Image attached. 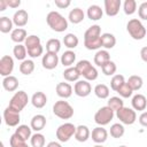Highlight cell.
I'll list each match as a JSON object with an SVG mask.
<instances>
[{
    "instance_id": "680465c9",
    "label": "cell",
    "mask_w": 147,
    "mask_h": 147,
    "mask_svg": "<svg viewBox=\"0 0 147 147\" xmlns=\"http://www.w3.org/2000/svg\"><path fill=\"white\" fill-rule=\"evenodd\" d=\"M118 147H127V146H124V145H122V146H118Z\"/></svg>"
},
{
    "instance_id": "7402d4cb",
    "label": "cell",
    "mask_w": 147,
    "mask_h": 147,
    "mask_svg": "<svg viewBox=\"0 0 147 147\" xmlns=\"http://www.w3.org/2000/svg\"><path fill=\"white\" fill-rule=\"evenodd\" d=\"M100 41H101V47H103L105 49H111L114 48V46L116 45V38L113 33L109 32H105L101 34L100 37Z\"/></svg>"
},
{
    "instance_id": "d4e9b609",
    "label": "cell",
    "mask_w": 147,
    "mask_h": 147,
    "mask_svg": "<svg viewBox=\"0 0 147 147\" xmlns=\"http://www.w3.org/2000/svg\"><path fill=\"white\" fill-rule=\"evenodd\" d=\"M2 87L8 92H14L18 87V79L15 76H7L2 79Z\"/></svg>"
},
{
    "instance_id": "836d02e7",
    "label": "cell",
    "mask_w": 147,
    "mask_h": 147,
    "mask_svg": "<svg viewBox=\"0 0 147 147\" xmlns=\"http://www.w3.org/2000/svg\"><path fill=\"white\" fill-rule=\"evenodd\" d=\"M33 70H34V62L32 60L26 59V60H24V61L21 62V64H20V71H21V74H23L25 76H29V75H31L33 72Z\"/></svg>"
},
{
    "instance_id": "277c9868",
    "label": "cell",
    "mask_w": 147,
    "mask_h": 147,
    "mask_svg": "<svg viewBox=\"0 0 147 147\" xmlns=\"http://www.w3.org/2000/svg\"><path fill=\"white\" fill-rule=\"evenodd\" d=\"M53 113L61 119H70L74 116V108L72 106L65 100H59L53 106Z\"/></svg>"
},
{
    "instance_id": "8d00e7d4",
    "label": "cell",
    "mask_w": 147,
    "mask_h": 147,
    "mask_svg": "<svg viewBox=\"0 0 147 147\" xmlns=\"http://www.w3.org/2000/svg\"><path fill=\"white\" fill-rule=\"evenodd\" d=\"M110 90L106 84H98L94 87V94L99 98V99H107L109 96Z\"/></svg>"
},
{
    "instance_id": "5bb4252c",
    "label": "cell",
    "mask_w": 147,
    "mask_h": 147,
    "mask_svg": "<svg viewBox=\"0 0 147 147\" xmlns=\"http://www.w3.org/2000/svg\"><path fill=\"white\" fill-rule=\"evenodd\" d=\"M91 137H92V140L95 144H100L101 145L108 139V131L103 126H96V127H94L92 130Z\"/></svg>"
},
{
    "instance_id": "ab89813d",
    "label": "cell",
    "mask_w": 147,
    "mask_h": 147,
    "mask_svg": "<svg viewBox=\"0 0 147 147\" xmlns=\"http://www.w3.org/2000/svg\"><path fill=\"white\" fill-rule=\"evenodd\" d=\"M107 106L110 107L114 111H117V110H119L121 108L124 107V101L119 96H111V98H109Z\"/></svg>"
},
{
    "instance_id": "44dd1931",
    "label": "cell",
    "mask_w": 147,
    "mask_h": 147,
    "mask_svg": "<svg viewBox=\"0 0 147 147\" xmlns=\"http://www.w3.org/2000/svg\"><path fill=\"white\" fill-rule=\"evenodd\" d=\"M31 103L34 108H38V109H41L46 106L47 103V96L44 92H36L33 93V95L31 96Z\"/></svg>"
},
{
    "instance_id": "83f0119b",
    "label": "cell",
    "mask_w": 147,
    "mask_h": 147,
    "mask_svg": "<svg viewBox=\"0 0 147 147\" xmlns=\"http://www.w3.org/2000/svg\"><path fill=\"white\" fill-rule=\"evenodd\" d=\"M31 131H32L31 126H28V125H25V124H21V125H18V126L16 127L15 134H16L17 137H20L21 139L28 141V140L31 139V137H32Z\"/></svg>"
},
{
    "instance_id": "11a10c76",
    "label": "cell",
    "mask_w": 147,
    "mask_h": 147,
    "mask_svg": "<svg viewBox=\"0 0 147 147\" xmlns=\"http://www.w3.org/2000/svg\"><path fill=\"white\" fill-rule=\"evenodd\" d=\"M7 7H8L7 1H6V0H0V11L6 10V8H7Z\"/></svg>"
},
{
    "instance_id": "4dcf8cb0",
    "label": "cell",
    "mask_w": 147,
    "mask_h": 147,
    "mask_svg": "<svg viewBox=\"0 0 147 147\" xmlns=\"http://www.w3.org/2000/svg\"><path fill=\"white\" fill-rule=\"evenodd\" d=\"M13 54L15 56L16 60H20V61H24L26 60V55H28V49L24 45L22 44H16L13 48Z\"/></svg>"
},
{
    "instance_id": "484cf974",
    "label": "cell",
    "mask_w": 147,
    "mask_h": 147,
    "mask_svg": "<svg viewBox=\"0 0 147 147\" xmlns=\"http://www.w3.org/2000/svg\"><path fill=\"white\" fill-rule=\"evenodd\" d=\"M87 17L91 20V21H99L102 18V15H103V9H101L100 6L98 5H92L87 8Z\"/></svg>"
},
{
    "instance_id": "603a6c76",
    "label": "cell",
    "mask_w": 147,
    "mask_h": 147,
    "mask_svg": "<svg viewBox=\"0 0 147 147\" xmlns=\"http://www.w3.org/2000/svg\"><path fill=\"white\" fill-rule=\"evenodd\" d=\"M28 32L23 28H16L10 32V39L16 44H22L26 40Z\"/></svg>"
},
{
    "instance_id": "2e32d148",
    "label": "cell",
    "mask_w": 147,
    "mask_h": 147,
    "mask_svg": "<svg viewBox=\"0 0 147 147\" xmlns=\"http://www.w3.org/2000/svg\"><path fill=\"white\" fill-rule=\"evenodd\" d=\"M131 105H132V108L134 110H138V111H144L147 107V99L144 94H134L132 96V100H131Z\"/></svg>"
},
{
    "instance_id": "7dc6e473",
    "label": "cell",
    "mask_w": 147,
    "mask_h": 147,
    "mask_svg": "<svg viewBox=\"0 0 147 147\" xmlns=\"http://www.w3.org/2000/svg\"><path fill=\"white\" fill-rule=\"evenodd\" d=\"M117 93H118V94H119V96H122V98H130V96L132 95L133 91H132V88L127 85V83L125 82V83H124V84L118 88Z\"/></svg>"
},
{
    "instance_id": "f546056e",
    "label": "cell",
    "mask_w": 147,
    "mask_h": 147,
    "mask_svg": "<svg viewBox=\"0 0 147 147\" xmlns=\"http://www.w3.org/2000/svg\"><path fill=\"white\" fill-rule=\"evenodd\" d=\"M63 44L67 48L69 49H72V48H76L79 44V39L78 37L75 34V33H67L63 38Z\"/></svg>"
},
{
    "instance_id": "db71d44e",
    "label": "cell",
    "mask_w": 147,
    "mask_h": 147,
    "mask_svg": "<svg viewBox=\"0 0 147 147\" xmlns=\"http://www.w3.org/2000/svg\"><path fill=\"white\" fill-rule=\"evenodd\" d=\"M140 57L144 62L147 63V46H144L141 49H140Z\"/></svg>"
},
{
    "instance_id": "3957f363",
    "label": "cell",
    "mask_w": 147,
    "mask_h": 147,
    "mask_svg": "<svg viewBox=\"0 0 147 147\" xmlns=\"http://www.w3.org/2000/svg\"><path fill=\"white\" fill-rule=\"evenodd\" d=\"M126 31L134 40H141L146 36V28L138 18H131L126 24Z\"/></svg>"
},
{
    "instance_id": "6f0895ef",
    "label": "cell",
    "mask_w": 147,
    "mask_h": 147,
    "mask_svg": "<svg viewBox=\"0 0 147 147\" xmlns=\"http://www.w3.org/2000/svg\"><path fill=\"white\" fill-rule=\"evenodd\" d=\"M93 147H103V146H102V145H100V144H96V145H95V146H93Z\"/></svg>"
},
{
    "instance_id": "6da1fadb",
    "label": "cell",
    "mask_w": 147,
    "mask_h": 147,
    "mask_svg": "<svg viewBox=\"0 0 147 147\" xmlns=\"http://www.w3.org/2000/svg\"><path fill=\"white\" fill-rule=\"evenodd\" d=\"M101 26L98 24L91 25L84 33V46L88 51H95L101 47Z\"/></svg>"
},
{
    "instance_id": "d6a6232c",
    "label": "cell",
    "mask_w": 147,
    "mask_h": 147,
    "mask_svg": "<svg viewBox=\"0 0 147 147\" xmlns=\"http://www.w3.org/2000/svg\"><path fill=\"white\" fill-rule=\"evenodd\" d=\"M126 83H127V85L132 88V91L134 92V91H139V90L142 87L144 80H142V78H141L140 76H138V75H132V76L129 77V79H127Z\"/></svg>"
},
{
    "instance_id": "9a60e30c",
    "label": "cell",
    "mask_w": 147,
    "mask_h": 147,
    "mask_svg": "<svg viewBox=\"0 0 147 147\" xmlns=\"http://www.w3.org/2000/svg\"><path fill=\"white\" fill-rule=\"evenodd\" d=\"M29 21V14L26 10L24 9H18L15 11L14 16H13V22L17 28H23L28 24Z\"/></svg>"
},
{
    "instance_id": "c3c4849f",
    "label": "cell",
    "mask_w": 147,
    "mask_h": 147,
    "mask_svg": "<svg viewBox=\"0 0 147 147\" xmlns=\"http://www.w3.org/2000/svg\"><path fill=\"white\" fill-rule=\"evenodd\" d=\"M91 65H92V63H91L88 60H80V61L77 62V64H76L75 67H76V69L78 70V72L80 74V76H82Z\"/></svg>"
},
{
    "instance_id": "74e56055",
    "label": "cell",
    "mask_w": 147,
    "mask_h": 147,
    "mask_svg": "<svg viewBox=\"0 0 147 147\" xmlns=\"http://www.w3.org/2000/svg\"><path fill=\"white\" fill-rule=\"evenodd\" d=\"M45 142H46L45 136L42 133H40V132L33 133L31 139H30V144H31L32 147H44Z\"/></svg>"
},
{
    "instance_id": "1f68e13d",
    "label": "cell",
    "mask_w": 147,
    "mask_h": 147,
    "mask_svg": "<svg viewBox=\"0 0 147 147\" xmlns=\"http://www.w3.org/2000/svg\"><path fill=\"white\" fill-rule=\"evenodd\" d=\"M61 49V41L57 38H52L49 40H47L46 42V51L47 53H52V54H57Z\"/></svg>"
},
{
    "instance_id": "f1b7e54d",
    "label": "cell",
    "mask_w": 147,
    "mask_h": 147,
    "mask_svg": "<svg viewBox=\"0 0 147 147\" xmlns=\"http://www.w3.org/2000/svg\"><path fill=\"white\" fill-rule=\"evenodd\" d=\"M63 77L67 82H78L80 74L76 69V67H69L63 71Z\"/></svg>"
},
{
    "instance_id": "7c38bea8",
    "label": "cell",
    "mask_w": 147,
    "mask_h": 147,
    "mask_svg": "<svg viewBox=\"0 0 147 147\" xmlns=\"http://www.w3.org/2000/svg\"><path fill=\"white\" fill-rule=\"evenodd\" d=\"M59 61H60V59H59L57 54H52V53H47V52H46V54L42 55L41 64H42V67H44L45 69H47V70H53V69H55V68L57 67Z\"/></svg>"
},
{
    "instance_id": "e575fe53",
    "label": "cell",
    "mask_w": 147,
    "mask_h": 147,
    "mask_svg": "<svg viewBox=\"0 0 147 147\" xmlns=\"http://www.w3.org/2000/svg\"><path fill=\"white\" fill-rule=\"evenodd\" d=\"M13 25H14L13 18H9V17H7V16L0 17V31H1L2 33L11 32V31H13Z\"/></svg>"
},
{
    "instance_id": "30bf717a",
    "label": "cell",
    "mask_w": 147,
    "mask_h": 147,
    "mask_svg": "<svg viewBox=\"0 0 147 147\" xmlns=\"http://www.w3.org/2000/svg\"><path fill=\"white\" fill-rule=\"evenodd\" d=\"M74 92L77 96H80V98H85L87 95L91 94L92 92V86L90 84V82L85 80V79H82V80H78L75 83L74 85Z\"/></svg>"
},
{
    "instance_id": "f35d334b",
    "label": "cell",
    "mask_w": 147,
    "mask_h": 147,
    "mask_svg": "<svg viewBox=\"0 0 147 147\" xmlns=\"http://www.w3.org/2000/svg\"><path fill=\"white\" fill-rule=\"evenodd\" d=\"M124 83H125V79H124V76H123V75H119V74L114 75V76L111 77V80H110V88H111L113 91L117 92L118 88H119Z\"/></svg>"
},
{
    "instance_id": "b9f144b4",
    "label": "cell",
    "mask_w": 147,
    "mask_h": 147,
    "mask_svg": "<svg viewBox=\"0 0 147 147\" xmlns=\"http://www.w3.org/2000/svg\"><path fill=\"white\" fill-rule=\"evenodd\" d=\"M82 76L84 77L85 80H87V82H93V80H95V79L98 78L99 72H98V70H96L95 67L91 65V67H90V68H88Z\"/></svg>"
},
{
    "instance_id": "5b68a950",
    "label": "cell",
    "mask_w": 147,
    "mask_h": 147,
    "mask_svg": "<svg viewBox=\"0 0 147 147\" xmlns=\"http://www.w3.org/2000/svg\"><path fill=\"white\" fill-rule=\"evenodd\" d=\"M114 116H115V111L110 107L103 106V107L99 108L96 110V113L94 114V122L99 126H105L113 121Z\"/></svg>"
},
{
    "instance_id": "f907efd6",
    "label": "cell",
    "mask_w": 147,
    "mask_h": 147,
    "mask_svg": "<svg viewBox=\"0 0 147 147\" xmlns=\"http://www.w3.org/2000/svg\"><path fill=\"white\" fill-rule=\"evenodd\" d=\"M54 3H55V6H56L57 8H60V9H65V8H68V7L70 6L71 1H70V0H55Z\"/></svg>"
},
{
    "instance_id": "8992f818",
    "label": "cell",
    "mask_w": 147,
    "mask_h": 147,
    "mask_svg": "<svg viewBox=\"0 0 147 147\" xmlns=\"http://www.w3.org/2000/svg\"><path fill=\"white\" fill-rule=\"evenodd\" d=\"M28 102H29L28 93L25 91H18V92H15V94L11 96L8 107L14 109L17 113H21L25 108Z\"/></svg>"
},
{
    "instance_id": "816d5d0a",
    "label": "cell",
    "mask_w": 147,
    "mask_h": 147,
    "mask_svg": "<svg viewBox=\"0 0 147 147\" xmlns=\"http://www.w3.org/2000/svg\"><path fill=\"white\" fill-rule=\"evenodd\" d=\"M139 123L144 126V127H147V111H142L139 116Z\"/></svg>"
},
{
    "instance_id": "ba28073f",
    "label": "cell",
    "mask_w": 147,
    "mask_h": 147,
    "mask_svg": "<svg viewBox=\"0 0 147 147\" xmlns=\"http://www.w3.org/2000/svg\"><path fill=\"white\" fill-rule=\"evenodd\" d=\"M116 117L119 119V122L122 124L125 125H132L136 121H137V113L133 108H129V107H123L119 110L116 111Z\"/></svg>"
},
{
    "instance_id": "ffe728a7",
    "label": "cell",
    "mask_w": 147,
    "mask_h": 147,
    "mask_svg": "<svg viewBox=\"0 0 147 147\" xmlns=\"http://www.w3.org/2000/svg\"><path fill=\"white\" fill-rule=\"evenodd\" d=\"M75 139L79 142H85L88 140V138L91 137V132H90V129L86 126V125H78L76 127V132H75Z\"/></svg>"
},
{
    "instance_id": "60d3db41",
    "label": "cell",
    "mask_w": 147,
    "mask_h": 147,
    "mask_svg": "<svg viewBox=\"0 0 147 147\" xmlns=\"http://www.w3.org/2000/svg\"><path fill=\"white\" fill-rule=\"evenodd\" d=\"M123 10L126 15H132L137 10V1L136 0H125L123 3Z\"/></svg>"
},
{
    "instance_id": "d590c367",
    "label": "cell",
    "mask_w": 147,
    "mask_h": 147,
    "mask_svg": "<svg viewBox=\"0 0 147 147\" xmlns=\"http://www.w3.org/2000/svg\"><path fill=\"white\" fill-rule=\"evenodd\" d=\"M124 132H125V129H124V126H123L122 123H114L110 126V131H109L110 136L113 138H115V139L122 138L124 136Z\"/></svg>"
},
{
    "instance_id": "d6986e66",
    "label": "cell",
    "mask_w": 147,
    "mask_h": 147,
    "mask_svg": "<svg viewBox=\"0 0 147 147\" xmlns=\"http://www.w3.org/2000/svg\"><path fill=\"white\" fill-rule=\"evenodd\" d=\"M109 61H110V54L107 49H99L94 55V64L100 68H102Z\"/></svg>"
},
{
    "instance_id": "f6af8a7d",
    "label": "cell",
    "mask_w": 147,
    "mask_h": 147,
    "mask_svg": "<svg viewBox=\"0 0 147 147\" xmlns=\"http://www.w3.org/2000/svg\"><path fill=\"white\" fill-rule=\"evenodd\" d=\"M9 145H10V147H29L26 141L21 139L20 137H17L15 133L11 134V137L9 139Z\"/></svg>"
},
{
    "instance_id": "681fc988",
    "label": "cell",
    "mask_w": 147,
    "mask_h": 147,
    "mask_svg": "<svg viewBox=\"0 0 147 147\" xmlns=\"http://www.w3.org/2000/svg\"><path fill=\"white\" fill-rule=\"evenodd\" d=\"M138 15H139V18L147 21V1L140 3L138 8Z\"/></svg>"
},
{
    "instance_id": "f5cc1de1",
    "label": "cell",
    "mask_w": 147,
    "mask_h": 147,
    "mask_svg": "<svg viewBox=\"0 0 147 147\" xmlns=\"http://www.w3.org/2000/svg\"><path fill=\"white\" fill-rule=\"evenodd\" d=\"M8 7L10 8H18L21 5V0H6Z\"/></svg>"
},
{
    "instance_id": "ee69618b",
    "label": "cell",
    "mask_w": 147,
    "mask_h": 147,
    "mask_svg": "<svg viewBox=\"0 0 147 147\" xmlns=\"http://www.w3.org/2000/svg\"><path fill=\"white\" fill-rule=\"evenodd\" d=\"M101 70H102L103 75H106V76H114L115 72H116V70H117V67H116V63L110 60L108 63H106L101 68Z\"/></svg>"
},
{
    "instance_id": "e0dca14e",
    "label": "cell",
    "mask_w": 147,
    "mask_h": 147,
    "mask_svg": "<svg viewBox=\"0 0 147 147\" xmlns=\"http://www.w3.org/2000/svg\"><path fill=\"white\" fill-rule=\"evenodd\" d=\"M55 91H56V94L64 100V99H68V98L71 96V94H72V86L69 83L61 82V83H59L56 85Z\"/></svg>"
},
{
    "instance_id": "ac0fdd59",
    "label": "cell",
    "mask_w": 147,
    "mask_h": 147,
    "mask_svg": "<svg viewBox=\"0 0 147 147\" xmlns=\"http://www.w3.org/2000/svg\"><path fill=\"white\" fill-rule=\"evenodd\" d=\"M30 126L33 131L36 132H40L41 130H44V127L46 126V117L41 114H37L31 118L30 122Z\"/></svg>"
},
{
    "instance_id": "bcb514c9",
    "label": "cell",
    "mask_w": 147,
    "mask_h": 147,
    "mask_svg": "<svg viewBox=\"0 0 147 147\" xmlns=\"http://www.w3.org/2000/svg\"><path fill=\"white\" fill-rule=\"evenodd\" d=\"M44 53V47L41 45H38V46H34V47H31L28 49V55L31 57V59H36V57H39L40 55H42Z\"/></svg>"
},
{
    "instance_id": "8fae6325",
    "label": "cell",
    "mask_w": 147,
    "mask_h": 147,
    "mask_svg": "<svg viewBox=\"0 0 147 147\" xmlns=\"http://www.w3.org/2000/svg\"><path fill=\"white\" fill-rule=\"evenodd\" d=\"M3 119H5L6 125L13 127V126H18V125H20L21 116H20V113H17V111H15L14 109L7 107V108L3 110Z\"/></svg>"
},
{
    "instance_id": "7bdbcfd3",
    "label": "cell",
    "mask_w": 147,
    "mask_h": 147,
    "mask_svg": "<svg viewBox=\"0 0 147 147\" xmlns=\"http://www.w3.org/2000/svg\"><path fill=\"white\" fill-rule=\"evenodd\" d=\"M38 45H41V40L38 36L36 34H30L28 36L26 40L24 41V46L26 47V49L31 48V47H34V46H38Z\"/></svg>"
},
{
    "instance_id": "4fadbf2b",
    "label": "cell",
    "mask_w": 147,
    "mask_h": 147,
    "mask_svg": "<svg viewBox=\"0 0 147 147\" xmlns=\"http://www.w3.org/2000/svg\"><path fill=\"white\" fill-rule=\"evenodd\" d=\"M105 11L108 16H116L122 6L121 0H105Z\"/></svg>"
},
{
    "instance_id": "cb8c5ba5",
    "label": "cell",
    "mask_w": 147,
    "mask_h": 147,
    "mask_svg": "<svg viewBox=\"0 0 147 147\" xmlns=\"http://www.w3.org/2000/svg\"><path fill=\"white\" fill-rule=\"evenodd\" d=\"M84 18H85V14H84L83 9H80L78 7L71 9L68 15V21L72 24H79L80 22H83Z\"/></svg>"
},
{
    "instance_id": "7a4b0ae2",
    "label": "cell",
    "mask_w": 147,
    "mask_h": 147,
    "mask_svg": "<svg viewBox=\"0 0 147 147\" xmlns=\"http://www.w3.org/2000/svg\"><path fill=\"white\" fill-rule=\"evenodd\" d=\"M46 22L48 26L55 32H64L68 29V20L55 10H52L47 14Z\"/></svg>"
},
{
    "instance_id": "52a82bcc",
    "label": "cell",
    "mask_w": 147,
    "mask_h": 147,
    "mask_svg": "<svg viewBox=\"0 0 147 147\" xmlns=\"http://www.w3.org/2000/svg\"><path fill=\"white\" fill-rule=\"evenodd\" d=\"M76 127L72 123H63L56 129V138L60 142H67L75 136Z\"/></svg>"
},
{
    "instance_id": "4316f807",
    "label": "cell",
    "mask_w": 147,
    "mask_h": 147,
    "mask_svg": "<svg viewBox=\"0 0 147 147\" xmlns=\"http://www.w3.org/2000/svg\"><path fill=\"white\" fill-rule=\"evenodd\" d=\"M75 61H76V53H75L74 51H71V49L65 51V52L61 55V57H60L61 64H62L63 67H67V68L71 67V65L75 63Z\"/></svg>"
},
{
    "instance_id": "9c48e42d",
    "label": "cell",
    "mask_w": 147,
    "mask_h": 147,
    "mask_svg": "<svg viewBox=\"0 0 147 147\" xmlns=\"http://www.w3.org/2000/svg\"><path fill=\"white\" fill-rule=\"evenodd\" d=\"M14 70V59L10 55H3L0 59V75L5 78L10 76Z\"/></svg>"
},
{
    "instance_id": "9f6ffc18",
    "label": "cell",
    "mask_w": 147,
    "mask_h": 147,
    "mask_svg": "<svg viewBox=\"0 0 147 147\" xmlns=\"http://www.w3.org/2000/svg\"><path fill=\"white\" fill-rule=\"evenodd\" d=\"M46 147H62V145L60 142H57V141H51V142H48L46 145Z\"/></svg>"
}]
</instances>
